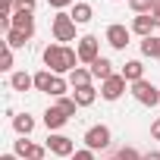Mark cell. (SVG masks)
Masks as SVG:
<instances>
[{
    "label": "cell",
    "mask_w": 160,
    "mask_h": 160,
    "mask_svg": "<svg viewBox=\"0 0 160 160\" xmlns=\"http://www.w3.org/2000/svg\"><path fill=\"white\" fill-rule=\"evenodd\" d=\"M41 57H44V66H47L53 75H63V72L78 69V66H75V63H78V53H75V47H69V44H47Z\"/></svg>",
    "instance_id": "1"
},
{
    "label": "cell",
    "mask_w": 160,
    "mask_h": 160,
    "mask_svg": "<svg viewBox=\"0 0 160 160\" xmlns=\"http://www.w3.org/2000/svg\"><path fill=\"white\" fill-rule=\"evenodd\" d=\"M50 32H53V41L57 44H66V41H75V22L69 13H57L53 22H50Z\"/></svg>",
    "instance_id": "2"
},
{
    "label": "cell",
    "mask_w": 160,
    "mask_h": 160,
    "mask_svg": "<svg viewBox=\"0 0 160 160\" xmlns=\"http://www.w3.org/2000/svg\"><path fill=\"white\" fill-rule=\"evenodd\" d=\"M132 98L141 104V107H157L160 104V88L154 82H148V78H141V82L132 85Z\"/></svg>",
    "instance_id": "3"
},
{
    "label": "cell",
    "mask_w": 160,
    "mask_h": 160,
    "mask_svg": "<svg viewBox=\"0 0 160 160\" xmlns=\"http://www.w3.org/2000/svg\"><path fill=\"white\" fill-rule=\"evenodd\" d=\"M110 141H113V132L104 122H98L85 132V148H91V151H104V148H110Z\"/></svg>",
    "instance_id": "4"
},
{
    "label": "cell",
    "mask_w": 160,
    "mask_h": 160,
    "mask_svg": "<svg viewBox=\"0 0 160 160\" xmlns=\"http://www.w3.org/2000/svg\"><path fill=\"white\" fill-rule=\"evenodd\" d=\"M75 53H78V63H94L98 57H101V41L94 38V35H85V38H78V44H75Z\"/></svg>",
    "instance_id": "5"
},
{
    "label": "cell",
    "mask_w": 160,
    "mask_h": 160,
    "mask_svg": "<svg viewBox=\"0 0 160 160\" xmlns=\"http://www.w3.org/2000/svg\"><path fill=\"white\" fill-rule=\"evenodd\" d=\"M47 151H50L53 157H72V154H75V141H72L69 135L50 132V138H47Z\"/></svg>",
    "instance_id": "6"
},
{
    "label": "cell",
    "mask_w": 160,
    "mask_h": 160,
    "mask_svg": "<svg viewBox=\"0 0 160 160\" xmlns=\"http://www.w3.org/2000/svg\"><path fill=\"white\" fill-rule=\"evenodd\" d=\"M107 44L113 47V50H126V44H129V38H132V28H126V25H119V22H113V25H107Z\"/></svg>",
    "instance_id": "7"
},
{
    "label": "cell",
    "mask_w": 160,
    "mask_h": 160,
    "mask_svg": "<svg viewBox=\"0 0 160 160\" xmlns=\"http://www.w3.org/2000/svg\"><path fill=\"white\" fill-rule=\"evenodd\" d=\"M13 154H19L22 160H44L47 144H32L28 138H19V141L13 144Z\"/></svg>",
    "instance_id": "8"
},
{
    "label": "cell",
    "mask_w": 160,
    "mask_h": 160,
    "mask_svg": "<svg viewBox=\"0 0 160 160\" xmlns=\"http://www.w3.org/2000/svg\"><path fill=\"white\" fill-rule=\"evenodd\" d=\"M122 91H126V78H122V72H116V75L107 78V82H101V98H104V101H119Z\"/></svg>",
    "instance_id": "9"
},
{
    "label": "cell",
    "mask_w": 160,
    "mask_h": 160,
    "mask_svg": "<svg viewBox=\"0 0 160 160\" xmlns=\"http://www.w3.org/2000/svg\"><path fill=\"white\" fill-rule=\"evenodd\" d=\"M132 35H141V38H151L154 35V28H157V19L151 16V13H141V16H135L132 19Z\"/></svg>",
    "instance_id": "10"
},
{
    "label": "cell",
    "mask_w": 160,
    "mask_h": 160,
    "mask_svg": "<svg viewBox=\"0 0 160 160\" xmlns=\"http://www.w3.org/2000/svg\"><path fill=\"white\" fill-rule=\"evenodd\" d=\"M69 122V116L60 110V107H47L44 110V126H47V132H57V129H63Z\"/></svg>",
    "instance_id": "11"
},
{
    "label": "cell",
    "mask_w": 160,
    "mask_h": 160,
    "mask_svg": "<svg viewBox=\"0 0 160 160\" xmlns=\"http://www.w3.org/2000/svg\"><path fill=\"white\" fill-rule=\"evenodd\" d=\"M88 69H91V75L98 78V82H107L110 75H116V72H113V63H110L107 57H98V60H94Z\"/></svg>",
    "instance_id": "12"
},
{
    "label": "cell",
    "mask_w": 160,
    "mask_h": 160,
    "mask_svg": "<svg viewBox=\"0 0 160 160\" xmlns=\"http://www.w3.org/2000/svg\"><path fill=\"white\" fill-rule=\"evenodd\" d=\"M13 28H19V32H25V35L32 38V35H35V13L16 10V13H13Z\"/></svg>",
    "instance_id": "13"
},
{
    "label": "cell",
    "mask_w": 160,
    "mask_h": 160,
    "mask_svg": "<svg viewBox=\"0 0 160 160\" xmlns=\"http://www.w3.org/2000/svg\"><path fill=\"white\" fill-rule=\"evenodd\" d=\"M72 101H75L78 107H91V104L98 101V91H94V85H82V88H72Z\"/></svg>",
    "instance_id": "14"
},
{
    "label": "cell",
    "mask_w": 160,
    "mask_h": 160,
    "mask_svg": "<svg viewBox=\"0 0 160 160\" xmlns=\"http://www.w3.org/2000/svg\"><path fill=\"white\" fill-rule=\"evenodd\" d=\"M69 16H72V22H75V25H88V22H91V16H94V10H91V3L78 0V3L72 7V13H69Z\"/></svg>",
    "instance_id": "15"
},
{
    "label": "cell",
    "mask_w": 160,
    "mask_h": 160,
    "mask_svg": "<svg viewBox=\"0 0 160 160\" xmlns=\"http://www.w3.org/2000/svg\"><path fill=\"white\" fill-rule=\"evenodd\" d=\"M13 129L19 132V138H28V135L35 132V116H28V113H16V116H13Z\"/></svg>",
    "instance_id": "16"
},
{
    "label": "cell",
    "mask_w": 160,
    "mask_h": 160,
    "mask_svg": "<svg viewBox=\"0 0 160 160\" xmlns=\"http://www.w3.org/2000/svg\"><path fill=\"white\" fill-rule=\"evenodd\" d=\"M122 78H126L129 85L141 82V78H144V66H141V60H129V63L122 66Z\"/></svg>",
    "instance_id": "17"
},
{
    "label": "cell",
    "mask_w": 160,
    "mask_h": 160,
    "mask_svg": "<svg viewBox=\"0 0 160 160\" xmlns=\"http://www.w3.org/2000/svg\"><path fill=\"white\" fill-rule=\"evenodd\" d=\"M10 88H13V91H32V88H35V75H28V72H13V75H10Z\"/></svg>",
    "instance_id": "18"
},
{
    "label": "cell",
    "mask_w": 160,
    "mask_h": 160,
    "mask_svg": "<svg viewBox=\"0 0 160 160\" xmlns=\"http://www.w3.org/2000/svg\"><path fill=\"white\" fill-rule=\"evenodd\" d=\"M91 69H85V66H78V69H72L69 72V85L72 88H82V85H91Z\"/></svg>",
    "instance_id": "19"
},
{
    "label": "cell",
    "mask_w": 160,
    "mask_h": 160,
    "mask_svg": "<svg viewBox=\"0 0 160 160\" xmlns=\"http://www.w3.org/2000/svg\"><path fill=\"white\" fill-rule=\"evenodd\" d=\"M50 85H53V72L50 69H41V72H35V91H50Z\"/></svg>",
    "instance_id": "20"
},
{
    "label": "cell",
    "mask_w": 160,
    "mask_h": 160,
    "mask_svg": "<svg viewBox=\"0 0 160 160\" xmlns=\"http://www.w3.org/2000/svg\"><path fill=\"white\" fill-rule=\"evenodd\" d=\"M28 41H32V38H28L25 32H19V28H10V32H7V47H13V50H16V47H25Z\"/></svg>",
    "instance_id": "21"
},
{
    "label": "cell",
    "mask_w": 160,
    "mask_h": 160,
    "mask_svg": "<svg viewBox=\"0 0 160 160\" xmlns=\"http://www.w3.org/2000/svg\"><path fill=\"white\" fill-rule=\"evenodd\" d=\"M141 53H144V57H157V60H160V38H157V35L141 38Z\"/></svg>",
    "instance_id": "22"
},
{
    "label": "cell",
    "mask_w": 160,
    "mask_h": 160,
    "mask_svg": "<svg viewBox=\"0 0 160 160\" xmlns=\"http://www.w3.org/2000/svg\"><path fill=\"white\" fill-rule=\"evenodd\" d=\"M66 91H69V82H66V78L63 75H53V85H50V98H66Z\"/></svg>",
    "instance_id": "23"
},
{
    "label": "cell",
    "mask_w": 160,
    "mask_h": 160,
    "mask_svg": "<svg viewBox=\"0 0 160 160\" xmlns=\"http://www.w3.org/2000/svg\"><path fill=\"white\" fill-rule=\"evenodd\" d=\"M57 107H60L66 116H75V110H78V104H75L72 98H57Z\"/></svg>",
    "instance_id": "24"
},
{
    "label": "cell",
    "mask_w": 160,
    "mask_h": 160,
    "mask_svg": "<svg viewBox=\"0 0 160 160\" xmlns=\"http://www.w3.org/2000/svg\"><path fill=\"white\" fill-rule=\"evenodd\" d=\"M129 7L141 16V13H151V10H154V0H129Z\"/></svg>",
    "instance_id": "25"
},
{
    "label": "cell",
    "mask_w": 160,
    "mask_h": 160,
    "mask_svg": "<svg viewBox=\"0 0 160 160\" xmlns=\"http://www.w3.org/2000/svg\"><path fill=\"white\" fill-rule=\"evenodd\" d=\"M0 69L13 75V47H7L3 53H0Z\"/></svg>",
    "instance_id": "26"
},
{
    "label": "cell",
    "mask_w": 160,
    "mask_h": 160,
    "mask_svg": "<svg viewBox=\"0 0 160 160\" xmlns=\"http://www.w3.org/2000/svg\"><path fill=\"white\" fill-rule=\"evenodd\" d=\"M116 157H119V160H144V154H138L135 148H119Z\"/></svg>",
    "instance_id": "27"
},
{
    "label": "cell",
    "mask_w": 160,
    "mask_h": 160,
    "mask_svg": "<svg viewBox=\"0 0 160 160\" xmlns=\"http://www.w3.org/2000/svg\"><path fill=\"white\" fill-rule=\"evenodd\" d=\"M16 13V0H0V16H13Z\"/></svg>",
    "instance_id": "28"
},
{
    "label": "cell",
    "mask_w": 160,
    "mask_h": 160,
    "mask_svg": "<svg viewBox=\"0 0 160 160\" xmlns=\"http://www.w3.org/2000/svg\"><path fill=\"white\" fill-rule=\"evenodd\" d=\"M35 7H38V0H16V10L22 13H35Z\"/></svg>",
    "instance_id": "29"
},
{
    "label": "cell",
    "mask_w": 160,
    "mask_h": 160,
    "mask_svg": "<svg viewBox=\"0 0 160 160\" xmlns=\"http://www.w3.org/2000/svg\"><path fill=\"white\" fill-rule=\"evenodd\" d=\"M47 3H50V7L57 10V13H63L66 7H75V0H47Z\"/></svg>",
    "instance_id": "30"
},
{
    "label": "cell",
    "mask_w": 160,
    "mask_h": 160,
    "mask_svg": "<svg viewBox=\"0 0 160 160\" xmlns=\"http://www.w3.org/2000/svg\"><path fill=\"white\" fill-rule=\"evenodd\" d=\"M72 160H94V151H91V148H82V151L72 154Z\"/></svg>",
    "instance_id": "31"
},
{
    "label": "cell",
    "mask_w": 160,
    "mask_h": 160,
    "mask_svg": "<svg viewBox=\"0 0 160 160\" xmlns=\"http://www.w3.org/2000/svg\"><path fill=\"white\" fill-rule=\"evenodd\" d=\"M151 138H154V141H160V119H154V122H151Z\"/></svg>",
    "instance_id": "32"
},
{
    "label": "cell",
    "mask_w": 160,
    "mask_h": 160,
    "mask_svg": "<svg viewBox=\"0 0 160 160\" xmlns=\"http://www.w3.org/2000/svg\"><path fill=\"white\" fill-rule=\"evenodd\" d=\"M151 16L157 19V28H160V0H154V10H151Z\"/></svg>",
    "instance_id": "33"
},
{
    "label": "cell",
    "mask_w": 160,
    "mask_h": 160,
    "mask_svg": "<svg viewBox=\"0 0 160 160\" xmlns=\"http://www.w3.org/2000/svg\"><path fill=\"white\" fill-rule=\"evenodd\" d=\"M144 160H160V151H148V154H144Z\"/></svg>",
    "instance_id": "34"
},
{
    "label": "cell",
    "mask_w": 160,
    "mask_h": 160,
    "mask_svg": "<svg viewBox=\"0 0 160 160\" xmlns=\"http://www.w3.org/2000/svg\"><path fill=\"white\" fill-rule=\"evenodd\" d=\"M0 160H19V154H3Z\"/></svg>",
    "instance_id": "35"
},
{
    "label": "cell",
    "mask_w": 160,
    "mask_h": 160,
    "mask_svg": "<svg viewBox=\"0 0 160 160\" xmlns=\"http://www.w3.org/2000/svg\"><path fill=\"white\" fill-rule=\"evenodd\" d=\"M107 160H119V157H107Z\"/></svg>",
    "instance_id": "36"
}]
</instances>
